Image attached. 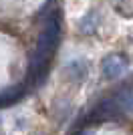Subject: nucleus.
I'll list each match as a JSON object with an SVG mask.
<instances>
[{
    "instance_id": "nucleus-1",
    "label": "nucleus",
    "mask_w": 133,
    "mask_h": 135,
    "mask_svg": "<svg viewBox=\"0 0 133 135\" xmlns=\"http://www.w3.org/2000/svg\"><path fill=\"white\" fill-rule=\"evenodd\" d=\"M59 38H61V12H53L39 36L36 51H34L30 67H28L26 83H40L46 77V69H49V62L56 51Z\"/></svg>"
},
{
    "instance_id": "nucleus-2",
    "label": "nucleus",
    "mask_w": 133,
    "mask_h": 135,
    "mask_svg": "<svg viewBox=\"0 0 133 135\" xmlns=\"http://www.w3.org/2000/svg\"><path fill=\"white\" fill-rule=\"evenodd\" d=\"M125 69H127V56L123 55H109L101 61V71L107 79H115V77L123 75Z\"/></svg>"
},
{
    "instance_id": "nucleus-3",
    "label": "nucleus",
    "mask_w": 133,
    "mask_h": 135,
    "mask_svg": "<svg viewBox=\"0 0 133 135\" xmlns=\"http://www.w3.org/2000/svg\"><path fill=\"white\" fill-rule=\"evenodd\" d=\"M113 101H115V105L119 107L121 113L123 111H125V113H133V83L121 87V89L115 93Z\"/></svg>"
},
{
    "instance_id": "nucleus-4",
    "label": "nucleus",
    "mask_w": 133,
    "mask_h": 135,
    "mask_svg": "<svg viewBox=\"0 0 133 135\" xmlns=\"http://www.w3.org/2000/svg\"><path fill=\"white\" fill-rule=\"evenodd\" d=\"M121 115L119 107L115 105V101L111 99V101H103L99 107L95 109V117L99 119V121H107V119H117Z\"/></svg>"
},
{
    "instance_id": "nucleus-5",
    "label": "nucleus",
    "mask_w": 133,
    "mask_h": 135,
    "mask_svg": "<svg viewBox=\"0 0 133 135\" xmlns=\"http://www.w3.org/2000/svg\"><path fill=\"white\" fill-rule=\"evenodd\" d=\"M24 91L26 87H12V89L4 91L2 95H0V107H4V105H12V103H16L22 95H24Z\"/></svg>"
}]
</instances>
